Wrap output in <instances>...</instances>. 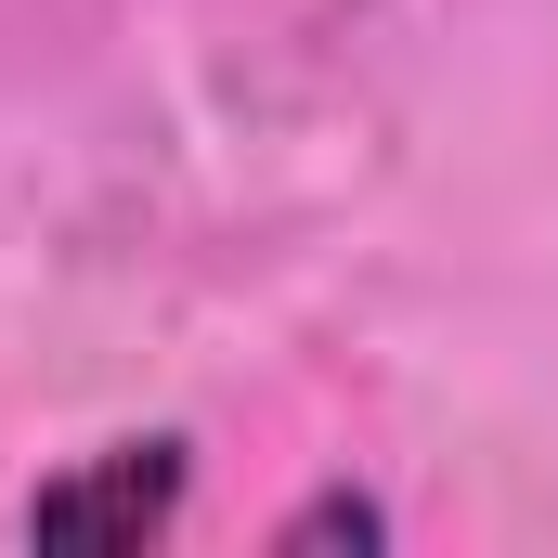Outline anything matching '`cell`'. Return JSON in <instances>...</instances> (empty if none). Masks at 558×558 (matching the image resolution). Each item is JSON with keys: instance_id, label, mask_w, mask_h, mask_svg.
Segmentation results:
<instances>
[{"instance_id": "obj_2", "label": "cell", "mask_w": 558, "mask_h": 558, "mask_svg": "<svg viewBox=\"0 0 558 558\" xmlns=\"http://www.w3.org/2000/svg\"><path fill=\"white\" fill-rule=\"evenodd\" d=\"M274 546H286V558H312V546H390V507H364V494H312Z\"/></svg>"}, {"instance_id": "obj_1", "label": "cell", "mask_w": 558, "mask_h": 558, "mask_svg": "<svg viewBox=\"0 0 558 558\" xmlns=\"http://www.w3.org/2000/svg\"><path fill=\"white\" fill-rule=\"evenodd\" d=\"M182 520V441H105L92 468L26 494V546H156Z\"/></svg>"}]
</instances>
